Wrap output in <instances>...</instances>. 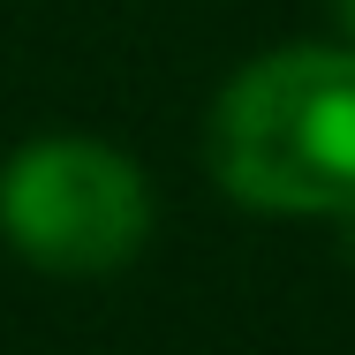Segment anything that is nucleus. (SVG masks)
<instances>
[{
	"mask_svg": "<svg viewBox=\"0 0 355 355\" xmlns=\"http://www.w3.org/2000/svg\"><path fill=\"white\" fill-rule=\"evenodd\" d=\"M0 234L15 257L61 280L121 272L151 234V189L137 159L98 137H38L0 166Z\"/></svg>",
	"mask_w": 355,
	"mask_h": 355,
	"instance_id": "nucleus-2",
	"label": "nucleus"
},
{
	"mask_svg": "<svg viewBox=\"0 0 355 355\" xmlns=\"http://www.w3.org/2000/svg\"><path fill=\"white\" fill-rule=\"evenodd\" d=\"M212 182L250 212H355V53L280 46L234 76L205 129Z\"/></svg>",
	"mask_w": 355,
	"mask_h": 355,
	"instance_id": "nucleus-1",
	"label": "nucleus"
},
{
	"mask_svg": "<svg viewBox=\"0 0 355 355\" xmlns=\"http://www.w3.org/2000/svg\"><path fill=\"white\" fill-rule=\"evenodd\" d=\"M340 23H348V38H355V0H340Z\"/></svg>",
	"mask_w": 355,
	"mask_h": 355,
	"instance_id": "nucleus-3",
	"label": "nucleus"
}]
</instances>
